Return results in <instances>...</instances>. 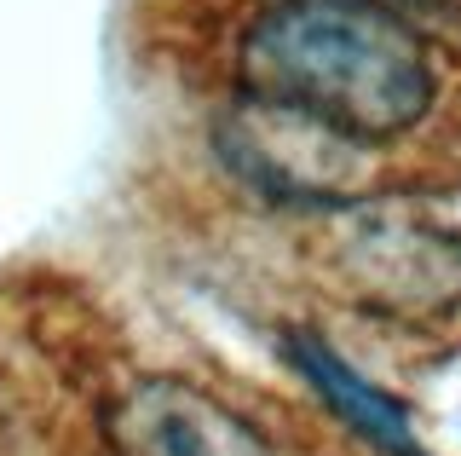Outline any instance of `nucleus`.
Instances as JSON below:
<instances>
[{"label":"nucleus","mask_w":461,"mask_h":456,"mask_svg":"<svg viewBox=\"0 0 461 456\" xmlns=\"http://www.w3.org/2000/svg\"><path fill=\"white\" fill-rule=\"evenodd\" d=\"M237 87L259 122L352 156L438 110V64L393 0H271L237 41Z\"/></svg>","instance_id":"1"},{"label":"nucleus","mask_w":461,"mask_h":456,"mask_svg":"<svg viewBox=\"0 0 461 456\" xmlns=\"http://www.w3.org/2000/svg\"><path fill=\"white\" fill-rule=\"evenodd\" d=\"M110 456H271L230 405L179 376H144L104 410Z\"/></svg>","instance_id":"2"},{"label":"nucleus","mask_w":461,"mask_h":456,"mask_svg":"<svg viewBox=\"0 0 461 456\" xmlns=\"http://www.w3.org/2000/svg\"><path fill=\"white\" fill-rule=\"evenodd\" d=\"M346 266H352L357 295L386 312H427L461 301V237L375 225L352 243Z\"/></svg>","instance_id":"3"},{"label":"nucleus","mask_w":461,"mask_h":456,"mask_svg":"<svg viewBox=\"0 0 461 456\" xmlns=\"http://www.w3.org/2000/svg\"><path fill=\"white\" fill-rule=\"evenodd\" d=\"M288 352H294V369H300V376H306L312 388L335 405V416L352 422L369 445H381L386 456H427L421 439L410 433V416H403L398 398H386L381 388H369V381L357 376L352 364H340L317 335H294V347H288Z\"/></svg>","instance_id":"4"},{"label":"nucleus","mask_w":461,"mask_h":456,"mask_svg":"<svg viewBox=\"0 0 461 456\" xmlns=\"http://www.w3.org/2000/svg\"><path fill=\"white\" fill-rule=\"evenodd\" d=\"M393 6H398V0H393Z\"/></svg>","instance_id":"5"}]
</instances>
